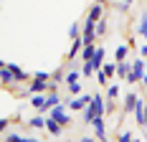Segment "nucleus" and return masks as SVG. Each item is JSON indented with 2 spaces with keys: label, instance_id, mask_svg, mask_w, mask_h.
<instances>
[{
  "label": "nucleus",
  "instance_id": "39448f33",
  "mask_svg": "<svg viewBox=\"0 0 147 142\" xmlns=\"http://www.w3.org/2000/svg\"><path fill=\"white\" fill-rule=\"evenodd\" d=\"M137 101H140L137 91H127V94H124V101H122V114H129V112H134Z\"/></svg>",
  "mask_w": 147,
  "mask_h": 142
},
{
  "label": "nucleus",
  "instance_id": "c756f323",
  "mask_svg": "<svg viewBox=\"0 0 147 142\" xmlns=\"http://www.w3.org/2000/svg\"><path fill=\"white\" fill-rule=\"evenodd\" d=\"M94 76H96V81H99V86H104V84H107V74H104V71H96Z\"/></svg>",
  "mask_w": 147,
  "mask_h": 142
},
{
  "label": "nucleus",
  "instance_id": "f8f14e48",
  "mask_svg": "<svg viewBox=\"0 0 147 142\" xmlns=\"http://www.w3.org/2000/svg\"><path fill=\"white\" fill-rule=\"evenodd\" d=\"M84 48H86V43H84V38H81V36H79V38H74V43H71V51H69V58H76L79 56V53H81V51H84Z\"/></svg>",
  "mask_w": 147,
  "mask_h": 142
},
{
  "label": "nucleus",
  "instance_id": "9d476101",
  "mask_svg": "<svg viewBox=\"0 0 147 142\" xmlns=\"http://www.w3.org/2000/svg\"><path fill=\"white\" fill-rule=\"evenodd\" d=\"M8 66H10V71H13V76H15V84H20V81H28V79H33L28 71H23L20 66H18V64H8Z\"/></svg>",
  "mask_w": 147,
  "mask_h": 142
},
{
  "label": "nucleus",
  "instance_id": "dca6fc26",
  "mask_svg": "<svg viewBox=\"0 0 147 142\" xmlns=\"http://www.w3.org/2000/svg\"><path fill=\"white\" fill-rule=\"evenodd\" d=\"M137 30H140V36L145 38V43H147V10L142 15H140V23H137Z\"/></svg>",
  "mask_w": 147,
  "mask_h": 142
},
{
  "label": "nucleus",
  "instance_id": "4be33fe9",
  "mask_svg": "<svg viewBox=\"0 0 147 142\" xmlns=\"http://www.w3.org/2000/svg\"><path fill=\"white\" fill-rule=\"evenodd\" d=\"M63 79H66V74H63L61 69H59V71H51V84H56V86H59Z\"/></svg>",
  "mask_w": 147,
  "mask_h": 142
},
{
  "label": "nucleus",
  "instance_id": "f3484780",
  "mask_svg": "<svg viewBox=\"0 0 147 142\" xmlns=\"http://www.w3.org/2000/svg\"><path fill=\"white\" fill-rule=\"evenodd\" d=\"M46 129H48V132H51L53 137H59V135H61V129H63V127H61V124L56 122V119H51V117H48V122H46Z\"/></svg>",
  "mask_w": 147,
  "mask_h": 142
},
{
  "label": "nucleus",
  "instance_id": "c85d7f7f",
  "mask_svg": "<svg viewBox=\"0 0 147 142\" xmlns=\"http://www.w3.org/2000/svg\"><path fill=\"white\" fill-rule=\"evenodd\" d=\"M104 33H107V20H99V23H96V36H104Z\"/></svg>",
  "mask_w": 147,
  "mask_h": 142
},
{
  "label": "nucleus",
  "instance_id": "393cba45",
  "mask_svg": "<svg viewBox=\"0 0 147 142\" xmlns=\"http://www.w3.org/2000/svg\"><path fill=\"white\" fill-rule=\"evenodd\" d=\"M102 71L107 74V76H114V74H117V64H104Z\"/></svg>",
  "mask_w": 147,
  "mask_h": 142
},
{
  "label": "nucleus",
  "instance_id": "4c0bfd02",
  "mask_svg": "<svg viewBox=\"0 0 147 142\" xmlns=\"http://www.w3.org/2000/svg\"><path fill=\"white\" fill-rule=\"evenodd\" d=\"M134 142H140V140H134Z\"/></svg>",
  "mask_w": 147,
  "mask_h": 142
},
{
  "label": "nucleus",
  "instance_id": "f704fd0d",
  "mask_svg": "<svg viewBox=\"0 0 147 142\" xmlns=\"http://www.w3.org/2000/svg\"><path fill=\"white\" fill-rule=\"evenodd\" d=\"M142 84H145V86H147V74H145V79H142Z\"/></svg>",
  "mask_w": 147,
  "mask_h": 142
},
{
  "label": "nucleus",
  "instance_id": "ddd939ff",
  "mask_svg": "<svg viewBox=\"0 0 147 142\" xmlns=\"http://www.w3.org/2000/svg\"><path fill=\"white\" fill-rule=\"evenodd\" d=\"M46 122H48L46 114H36V117H30V119H28V127L30 129H46Z\"/></svg>",
  "mask_w": 147,
  "mask_h": 142
},
{
  "label": "nucleus",
  "instance_id": "0eeeda50",
  "mask_svg": "<svg viewBox=\"0 0 147 142\" xmlns=\"http://www.w3.org/2000/svg\"><path fill=\"white\" fill-rule=\"evenodd\" d=\"M104 18V5L102 3H94L91 8H89V13H86V20H91V23H99Z\"/></svg>",
  "mask_w": 147,
  "mask_h": 142
},
{
  "label": "nucleus",
  "instance_id": "2eb2a0df",
  "mask_svg": "<svg viewBox=\"0 0 147 142\" xmlns=\"http://www.w3.org/2000/svg\"><path fill=\"white\" fill-rule=\"evenodd\" d=\"M46 97H48V94H33V97H30V104H33V109H38V112H41V109L46 107Z\"/></svg>",
  "mask_w": 147,
  "mask_h": 142
},
{
  "label": "nucleus",
  "instance_id": "6ab92c4d",
  "mask_svg": "<svg viewBox=\"0 0 147 142\" xmlns=\"http://www.w3.org/2000/svg\"><path fill=\"white\" fill-rule=\"evenodd\" d=\"M96 69H94V64L91 61H81V76H94Z\"/></svg>",
  "mask_w": 147,
  "mask_h": 142
},
{
  "label": "nucleus",
  "instance_id": "9b49d317",
  "mask_svg": "<svg viewBox=\"0 0 147 142\" xmlns=\"http://www.w3.org/2000/svg\"><path fill=\"white\" fill-rule=\"evenodd\" d=\"M91 64H94L96 71H102V66L107 64V51H104L102 46H96V53H94V58H91Z\"/></svg>",
  "mask_w": 147,
  "mask_h": 142
},
{
  "label": "nucleus",
  "instance_id": "412c9836",
  "mask_svg": "<svg viewBox=\"0 0 147 142\" xmlns=\"http://www.w3.org/2000/svg\"><path fill=\"white\" fill-rule=\"evenodd\" d=\"M94 53H96V46H86V48L81 51V61H91Z\"/></svg>",
  "mask_w": 147,
  "mask_h": 142
},
{
  "label": "nucleus",
  "instance_id": "4468645a",
  "mask_svg": "<svg viewBox=\"0 0 147 142\" xmlns=\"http://www.w3.org/2000/svg\"><path fill=\"white\" fill-rule=\"evenodd\" d=\"M129 74H132V64L119 61V64H117V76H119V79H129Z\"/></svg>",
  "mask_w": 147,
  "mask_h": 142
},
{
  "label": "nucleus",
  "instance_id": "a878e982",
  "mask_svg": "<svg viewBox=\"0 0 147 142\" xmlns=\"http://www.w3.org/2000/svg\"><path fill=\"white\" fill-rule=\"evenodd\" d=\"M69 36H71V41L81 36V33H79V23H71V26H69Z\"/></svg>",
  "mask_w": 147,
  "mask_h": 142
},
{
  "label": "nucleus",
  "instance_id": "a211bd4d",
  "mask_svg": "<svg viewBox=\"0 0 147 142\" xmlns=\"http://www.w3.org/2000/svg\"><path fill=\"white\" fill-rule=\"evenodd\" d=\"M127 53H129V46H124V43H122V46H117V51H114L117 64H119V61H124V58H127Z\"/></svg>",
  "mask_w": 147,
  "mask_h": 142
},
{
  "label": "nucleus",
  "instance_id": "f03ea898",
  "mask_svg": "<svg viewBox=\"0 0 147 142\" xmlns=\"http://www.w3.org/2000/svg\"><path fill=\"white\" fill-rule=\"evenodd\" d=\"M145 74H147V61L142 56L137 58V61H132V74H129V84H137V81H142L145 79Z\"/></svg>",
  "mask_w": 147,
  "mask_h": 142
},
{
  "label": "nucleus",
  "instance_id": "7ed1b4c3",
  "mask_svg": "<svg viewBox=\"0 0 147 142\" xmlns=\"http://www.w3.org/2000/svg\"><path fill=\"white\" fill-rule=\"evenodd\" d=\"M51 119H56L61 127H66V124H71V114L66 112V104H59V107H53L51 112H48Z\"/></svg>",
  "mask_w": 147,
  "mask_h": 142
},
{
  "label": "nucleus",
  "instance_id": "423d86ee",
  "mask_svg": "<svg viewBox=\"0 0 147 142\" xmlns=\"http://www.w3.org/2000/svg\"><path fill=\"white\" fill-rule=\"evenodd\" d=\"M28 89H30V94H48V91H51V81H41V79H33Z\"/></svg>",
  "mask_w": 147,
  "mask_h": 142
},
{
  "label": "nucleus",
  "instance_id": "bb28decb",
  "mask_svg": "<svg viewBox=\"0 0 147 142\" xmlns=\"http://www.w3.org/2000/svg\"><path fill=\"white\" fill-rule=\"evenodd\" d=\"M33 79H41V81H51V74H48V71H36V74H33Z\"/></svg>",
  "mask_w": 147,
  "mask_h": 142
},
{
  "label": "nucleus",
  "instance_id": "72a5a7b5",
  "mask_svg": "<svg viewBox=\"0 0 147 142\" xmlns=\"http://www.w3.org/2000/svg\"><path fill=\"white\" fill-rule=\"evenodd\" d=\"M140 56L147 58V43H140Z\"/></svg>",
  "mask_w": 147,
  "mask_h": 142
},
{
  "label": "nucleus",
  "instance_id": "20e7f679",
  "mask_svg": "<svg viewBox=\"0 0 147 142\" xmlns=\"http://www.w3.org/2000/svg\"><path fill=\"white\" fill-rule=\"evenodd\" d=\"M91 99H94V94H81V97H74L66 107H69L71 112H84L89 104H91Z\"/></svg>",
  "mask_w": 147,
  "mask_h": 142
},
{
  "label": "nucleus",
  "instance_id": "5701e85b",
  "mask_svg": "<svg viewBox=\"0 0 147 142\" xmlns=\"http://www.w3.org/2000/svg\"><path fill=\"white\" fill-rule=\"evenodd\" d=\"M3 142H26L23 135H18V132H10V135H5V140Z\"/></svg>",
  "mask_w": 147,
  "mask_h": 142
},
{
  "label": "nucleus",
  "instance_id": "473e14b6",
  "mask_svg": "<svg viewBox=\"0 0 147 142\" xmlns=\"http://www.w3.org/2000/svg\"><path fill=\"white\" fill-rule=\"evenodd\" d=\"M76 142H96V137H91V135H84V137H79Z\"/></svg>",
  "mask_w": 147,
  "mask_h": 142
},
{
  "label": "nucleus",
  "instance_id": "aec40b11",
  "mask_svg": "<svg viewBox=\"0 0 147 142\" xmlns=\"http://www.w3.org/2000/svg\"><path fill=\"white\" fill-rule=\"evenodd\" d=\"M119 91H122V89H119V84H112L109 89H107V99H109V101H114V99L119 97Z\"/></svg>",
  "mask_w": 147,
  "mask_h": 142
},
{
  "label": "nucleus",
  "instance_id": "e433bc0d",
  "mask_svg": "<svg viewBox=\"0 0 147 142\" xmlns=\"http://www.w3.org/2000/svg\"><path fill=\"white\" fill-rule=\"evenodd\" d=\"M102 142H112V140H102Z\"/></svg>",
  "mask_w": 147,
  "mask_h": 142
},
{
  "label": "nucleus",
  "instance_id": "7c9ffc66",
  "mask_svg": "<svg viewBox=\"0 0 147 142\" xmlns=\"http://www.w3.org/2000/svg\"><path fill=\"white\" fill-rule=\"evenodd\" d=\"M69 91H71L74 97H81V84H71V86H69Z\"/></svg>",
  "mask_w": 147,
  "mask_h": 142
},
{
  "label": "nucleus",
  "instance_id": "c9c22d12",
  "mask_svg": "<svg viewBox=\"0 0 147 142\" xmlns=\"http://www.w3.org/2000/svg\"><path fill=\"white\" fill-rule=\"evenodd\" d=\"M94 3H102V5H104V3H107V0H94Z\"/></svg>",
  "mask_w": 147,
  "mask_h": 142
},
{
  "label": "nucleus",
  "instance_id": "2f4dec72",
  "mask_svg": "<svg viewBox=\"0 0 147 142\" xmlns=\"http://www.w3.org/2000/svg\"><path fill=\"white\" fill-rule=\"evenodd\" d=\"M8 124H10V119H8V117H3V119H0V132H5Z\"/></svg>",
  "mask_w": 147,
  "mask_h": 142
},
{
  "label": "nucleus",
  "instance_id": "b1692460",
  "mask_svg": "<svg viewBox=\"0 0 147 142\" xmlns=\"http://www.w3.org/2000/svg\"><path fill=\"white\" fill-rule=\"evenodd\" d=\"M66 84H69V86L79 84V71H69V74H66Z\"/></svg>",
  "mask_w": 147,
  "mask_h": 142
},
{
  "label": "nucleus",
  "instance_id": "1a4fd4ad",
  "mask_svg": "<svg viewBox=\"0 0 147 142\" xmlns=\"http://www.w3.org/2000/svg\"><path fill=\"white\" fill-rule=\"evenodd\" d=\"M0 79H3V84H5V86H10V84L15 81L13 71H10V66H8V61H3V64H0Z\"/></svg>",
  "mask_w": 147,
  "mask_h": 142
},
{
  "label": "nucleus",
  "instance_id": "6e6552de",
  "mask_svg": "<svg viewBox=\"0 0 147 142\" xmlns=\"http://www.w3.org/2000/svg\"><path fill=\"white\" fill-rule=\"evenodd\" d=\"M91 127H94V137L102 142L107 140V124H104V117H96L94 122H91Z\"/></svg>",
  "mask_w": 147,
  "mask_h": 142
},
{
  "label": "nucleus",
  "instance_id": "f257e3e1",
  "mask_svg": "<svg viewBox=\"0 0 147 142\" xmlns=\"http://www.w3.org/2000/svg\"><path fill=\"white\" fill-rule=\"evenodd\" d=\"M104 114H107V99H104L102 94H94L91 104L84 109V122H86V124H91L96 117H104Z\"/></svg>",
  "mask_w": 147,
  "mask_h": 142
},
{
  "label": "nucleus",
  "instance_id": "cd10ccee",
  "mask_svg": "<svg viewBox=\"0 0 147 142\" xmlns=\"http://www.w3.org/2000/svg\"><path fill=\"white\" fill-rule=\"evenodd\" d=\"M117 142H134V137H132V132H122L117 137Z\"/></svg>",
  "mask_w": 147,
  "mask_h": 142
}]
</instances>
